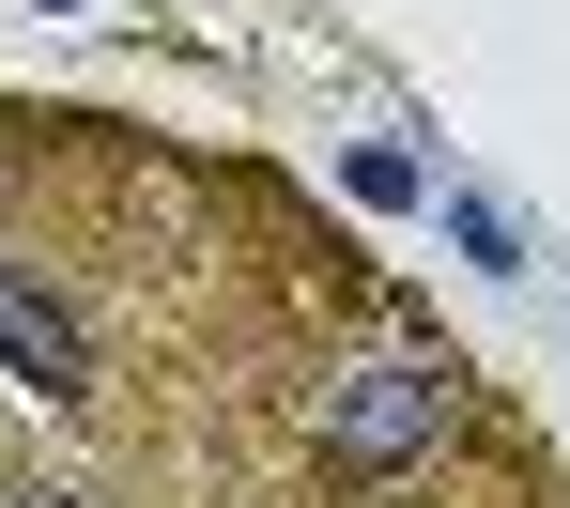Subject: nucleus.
I'll list each match as a JSON object with an SVG mask.
<instances>
[{
	"mask_svg": "<svg viewBox=\"0 0 570 508\" xmlns=\"http://www.w3.org/2000/svg\"><path fill=\"white\" fill-rule=\"evenodd\" d=\"M448 431H463V370L448 355H355V370H324V416H308L324 478H401Z\"/></svg>",
	"mask_w": 570,
	"mask_h": 508,
	"instance_id": "nucleus-1",
	"label": "nucleus"
},
{
	"mask_svg": "<svg viewBox=\"0 0 570 508\" xmlns=\"http://www.w3.org/2000/svg\"><path fill=\"white\" fill-rule=\"evenodd\" d=\"M0 370H16L31 401H78V386H94V355H78V323H62V308L31 293L16 262H0Z\"/></svg>",
	"mask_w": 570,
	"mask_h": 508,
	"instance_id": "nucleus-2",
	"label": "nucleus"
},
{
	"mask_svg": "<svg viewBox=\"0 0 570 508\" xmlns=\"http://www.w3.org/2000/svg\"><path fill=\"white\" fill-rule=\"evenodd\" d=\"M448 231H463V262H493V278L524 262V231H509V216H493V201H448Z\"/></svg>",
	"mask_w": 570,
	"mask_h": 508,
	"instance_id": "nucleus-3",
	"label": "nucleus"
},
{
	"mask_svg": "<svg viewBox=\"0 0 570 508\" xmlns=\"http://www.w3.org/2000/svg\"><path fill=\"white\" fill-rule=\"evenodd\" d=\"M0 508H94V494H62V478H16V494H0Z\"/></svg>",
	"mask_w": 570,
	"mask_h": 508,
	"instance_id": "nucleus-4",
	"label": "nucleus"
},
{
	"mask_svg": "<svg viewBox=\"0 0 570 508\" xmlns=\"http://www.w3.org/2000/svg\"><path fill=\"white\" fill-rule=\"evenodd\" d=\"M47 16H94V0H47Z\"/></svg>",
	"mask_w": 570,
	"mask_h": 508,
	"instance_id": "nucleus-5",
	"label": "nucleus"
}]
</instances>
